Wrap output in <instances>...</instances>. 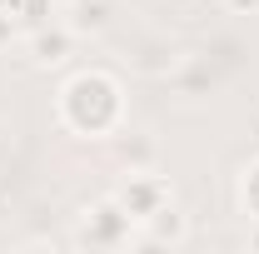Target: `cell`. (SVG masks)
<instances>
[{"label":"cell","instance_id":"13","mask_svg":"<svg viewBox=\"0 0 259 254\" xmlns=\"http://www.w3.org/2000/svg\"><path fill=\"white\" fill-rule=\"evenodd\" d=\"M249 249H259V220H249V239H244Z\"/></svg>","mask_w":259,"mask_h":254},{"label":"cell","instance_id":"4","mask_svg":"<svg viewBox=\"0 0 259 254\" xmlns=\"http://www.w3.org/2000/svg\"><path fill=\"white\" fill-rule=\"evenodd\" d=\"M75 40H80V35L70 30L65 20H45V25H35V30L25 35V45H30V65H40V70L65 65L70 55H75Z\"/></svg>","mask_w":259,"mask_h":254},{"label":"cell","instance_id":"8","mask_svg":"<svg viewBox=\"0 0 259 254\" xmlns=\"http://www.w3.org/2000/svg\"><path fill=\"white\" fill-rule=\"evenodd\" d=\"M239 209L249 220H259V159H249L244 175H239Z\"/></svg>","mask_w":259,"mask_h":254},{"label":"cell","instance_id":"7","mask_svg":"<svg viewBox=\"0 0 259 254\" xmlns=\"http://www.w3.org/2000/svg\"><path fill=\"white\" fill-rule=\"evenodd\" d=\"M190 239V215L180 204H164L155 220L140 224V244H155V249H180Z\"/></svg>","mask_w":259,"mask_h":254},{"label":"cell","instance_id":"5","mask_svg":"<svg viewBox=\"0 0 259 254\" xmlns=\"http://www.w3.org/2000/svg\"><path fill=\"white\" fill-rule=\"evenodd\" d=\"M110 159L120 164V175L125 170H155V159H160V145H155V135H145V130H130V125H120L110 140Z\"/></svg>","mask_w":259,"mask_h":254},{"label":"cell","instance_id":"11","mask_svg":"<svg viewBox=\"0 0 259 254\" xmlns=\"http://www.w3.org/2000/svg\"><path fill=\"white\" fill-rule=\"evenodd\" d=\"M229 15H259V0H225Z\"/></svg>","mask_w":259,"mask_h":254},{"label":"cell","instance_id":"10","mask_svg":"<svg viewBox=\"0 0 259 254\" xmlns=\"http://www.w3.org/2000/svg\"><path fill=\"white\" fill-rule=\"evenodd\" d=\"M20 30H25V20H20L10 5H5V10H0V50H5V45H10V40H15Z\"/></svg>","mask_w":259,"mask_h":254},{"label":"cell","instance_id":"3","mask_svg":"<svg viewBox=\"0 0 259 254\" xmlns=\"http://www.w3.org/2000/svg\"><path fill=\"white\" fill-rule=\"evenodd\" d=\"M110 194L125 204V215L135 224L155 220L164 204H175V185H169V175H160V170H125L120 185H115Z\"/></svg>","mask_w":259,"mask_h":254},{"label":"cell","instance_id":"6","mask_svg":"<svg viewBox=\"0 0 259 254\" xmlns=\"http://www.w3.org/2000/svg\"><path fill=\"white\" fill-rule=\"evenodd\" d=\"M60 20L80 35H105L115 25V0H60Z\"/></svg>","mask_w":259,"mask_h":254},{"label":"cell","instance_id":"12","mask_svg":"<svg viewBox=\"0 0 259 254\" xmlns=\"http://www.w3.org/2000/svg\"><path fill=\"white\" fill-rule=\"evenodd\" d=\"M10 145H15V135H10V125H0V164H5V155H10Z\"/></svg>","mask_w":259,"mask_h":254},{"label":"cell","instance_id":"9","mask_svg":"<svg viewBox=\"0 0 259 254\" xmlns=\"http://www.w3.org/2000/svg\"><path fill=\"white\" fill-rule=\"evenodd\" d=\"M10 10L25 20V30H35V25H45V20H50L55 0H10Z\"/></svg>","mask_w":259,"mask_h":254},{"label":"cell","instance_id":"1","mask_svg":"<svg viewBox=\"0 0 259 254\" xmlns=\"http://www.w3.org/2000/svg\"><path fill=\"white\" fill-rule=\"evenodd\" d=\"M55 120L75 140H110L125 125V80L105 65H85L65 75L55 90Z\"/></svg>","mask_w":259,"mask_h":254},{"label":"cell","instance_id":"2","mask_svg":"<svg viewBox=\"0 0 259 254\" xmlns=\"http://www.w3.org/2000/svg\"><path fill=\"white\" fill-rule=\"evenodd\" d=\"M75 249H125V244H140V224L125 215V204L115 194H100L95 204L80 209V224L70 234Z\"/></svg>","mask_w":259,"mask_h":254}]
</instances>
